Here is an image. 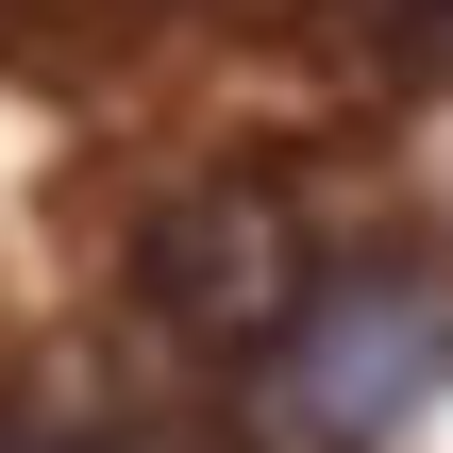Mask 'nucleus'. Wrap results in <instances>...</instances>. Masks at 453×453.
I'll use <instances>...</instances> for the list:
<instances>
[{
  "mask_svg": "<svg viewBox=\"0 0 453 453\" xmlns=\"http://www.w3.org/2000/svg\"><path fill=\"white\" fill-rule=\"evenodd\" d=\"M151 286H168V319H269L286 303V219L252 202V185H219V202H185L168 235H151Z\"/></svg>",
  "mask_w": 453,
  "mask_h": 453,
  "instance_id": "2",
  "label": "nucleus"
},
{
  "mask_svg": "<svg viewBox=\"0 0 453 453\" xmlns=\"http://www.w3.org/2000/svg\"><path fill=\"white\" fill-rule=\"evenodd\" d=\"M453 387V269H353L286 319L252 453H403V420Z\"/></svg>",
  "mask_w": 453,
  "mask_h": 453,
  "instance_id": "1",
  "label": "nucleus"
}]
</instances>
